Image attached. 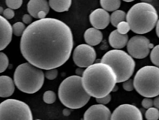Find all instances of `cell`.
Listing matches in <instances>:
<instances>
[{"instance_id":"cell-39","label":"cell","mask_w":159,"mask_h":120,"mask_svg":"<svg viewBox=\"0 0 159 120\" xmlns=\"http://www.w3.org/2000/svg\"><path fill=\"white\" fill-rule=\"evenodd\" d=\"M3 8L2 7H0V15L1 14H3Z\"/></svg>"},{"instance_id":"cell-32","label":"cell","mask_w":159,"mask_h":120,"mask_svg":"<svg viewBox=\"0 0 159 120\" xmlns=\"http://www.w3.org/2000/svg\"><path fill=\"white\" fill-rule=\"evenodd\" d=\"M142 104L143 107L146 108V109H148L153 107L154 103H153V100L150 99V98L146 97L142 101Z\"/></svg>"},{"instance_id":"cell-11","label":"cell","mask_w":159,"mask_h":120,"mask_svg":"<svg viewBox=\"0 0 159 120\" xmlns=\"http://www.w3.org/2000/svg\"><path fill=\"white\" fill-rule=\"evenodd\" d=\"M111 120H143V115L135 106L125 104L115 109L111 115Z\"/></svg>"},{"instance_id":"cell-15","label":"cell","mask_w":159,"mask_h":120,"mask_svg":"<svg viewBox=\"0 0 159 120\" xmlns=\"http://www.w3.org/2000/svg\"><path fill=\"white\" fill-rule=\"evenodd\" d=\"M28 11L31 16L37 18V15L42 11L48 13L49 5L46 0H30L27 5Z\"/></svg>"},{"instance_id":"cell-30","label":"cell","mask_w":159,"mask_h":120,"mask_svg":"<svg viewBox=\"0 0 159 120\" xmlns=\"http://www.w3.org/2000/svg\"><path fill=\"white\" fill-rule=\"evenodd\" d=\"M123 82L122 86L124 90L127 91H132L133 90L134 88L133 80L129 79Z\"/></svg>"},{"instance_id":"cell-19","label":"cell","mask_w":159,"mask_h":120,"mask_svg":"<svg viewBox=\"0 0 159 120\" xmlns=\"http://www.w3.org/2000/svg\"><path fill=\"white\" fill-rule=\"evenodd\" d=\"M72 0H49L50 7L56 12L68 11L71 5Z\"/></svg>"},{"instance_id":"cell-4","label":"cell","mask_w":159,"mask_h":120,"mask_svg":"<svg viewBox=\"0 0 159 120\" xmlns=\"http://www.w3.org/2000/svg\"><path fill=\"white\" fill-rule=\"evenodd\" d=\"M58 96L61 103L70 109H79L88 104L91 96L83 88L81 76H72L60 85Z\"/></svg>"},{"instance_id":"cell-41","label":"cell","mask_w":159,"mask_h":120,"mask_svg":"<svg viewBox=\"0 0 159 120\" xmlns=\"http://www.w3.org/2000/svg\"><path fill=\"white\" fill-rule=\"evenodd\" d=\"M40 120V119H36V120Z\"/></svg>"},{"instance_id":"cell-7","label":"cell","mask_w":159,"mask_h":120,"mask_svg":"<svg viewBox=\"0 0 159 120\" xmlns=\"http://www.w3.org/2000/svg\"><path fill=\"white\" fill-rule=\"evenodd\" d=\"M136 91L142 96L148 98L159 95V67L146 66L140 68L134 79Z\"/></svg>"},{"instance_id":"cell-37","label":"cell","mask_w":159,"mask_h":120,"mask_svg":"<svg viewBox=\"0 0 159 120\" xmlns=\"http://www.w3.org/2000/svg\"><path fill=\"white\" fill-rule=\"evenodd\" d=\"M156 32H157L158 37L159 38V20L157 22V27H156Z\"/></svg>"},{"instance_id":"cell-8","label":"cell","mask_w":159,"mask_h":120,"mask_svg":"<svg viewBox=\"0 0 159 120\" xmlns=\"http://www.w3.org/2000/svg\"><path fill=\"white\" fill-rule=\"evenodd\" d=\"M0 120H33L28 104L19 100L9 99L0 104Z\"/></svg>"},{"instance_id":"cell-16","label":"cell","mask_w":159,"mask_h":120,"mask_svg":"<svg viewBox=\"0 0 159 120\" xmlns=\"http://www.w3.org/2000/svg\"><path fill=\"white\" fill-rule=\"evenodd\" d=\"M129 36L127 34L122 35L115 30L110 33L109 43L110 46L116 49H121L126 46L128 43Z\"/></svg>"},{"instance_id":"cell-34","label":"cell","mask_w":159,"mask_h":120,"mask_svg":"<svg viewBox=\"0 0 159 120\" xmlns=\"http://www.w3.org/2000/svg\"><path fill=\"white\" fill-rule=\"evenodd\" d=\"M32 16L29 14H25L22 17V21L23 22L26 24H30L32 21Z\"/></svg>"},{"instance_id":"cell-14","label":"cell","mask_w":159,"mask_h":120,"mask_svg":"<svg viewBox=\"0 0 159 120\" xmlns=\"http://www.w3.org/2000/svg\"><path fill=\"white\" fill-rule=\"evenodd\" d=\"M13 29L9 21L0 15V51L4 49L11 42Z\"/></svg>"},{"instance_id":"cell-17","label":"cell","mask_w":159,"mask_h":120,"mask_svg":"<svg viewBox=\"0 0 159 120\" xmlns=\"http://www.w3.org/2000/svg\"><path fill=\"white\" fill-rule=\"evenodd\" d=\"M15 90L14 82L10 77L0 76V97H9L13 94Z\"/></svg>"},{"instance_id":"cell-38","label":"cell","mask_w":159,"mask_h":120,"mask_svg":"<svg viewBox=\"0 0 159 120\" xmlns=\"http://www.w3.org/2000/svg\"><path fill=\"white\" fill-rule=\"evenodd\" d=\"M142 2L150 4V3L152 2L153 0H140Z\"/></svg>"},{"instance_id":"cell-24","label":"cell","mask_w":159,"mask_h":120,"mask_svg":"<svg viewBox=\"0 0 159 120\" xmlns=\"http://www.w3.org/2000/svg\"><path fill=\"white\" fill-rule=\"evenodd\" d=\"M13 33L16 36H20L22 35L26 29L25 25L21 22H17L15 23L12 26Z\"/></svg>"},{"instance_id":"cell-35","label":"cell","mask_w":159,"mask_h":120,"mask_svg":"<svg viewBox=\"0 0 159 120\" xmlns=\"http://www.w3.org/2000/svg\"><path fill=\"white\" fill-rule=\"evenodd\" d=\"M153 103H154V105L155 108L159 110V95L156 96L153 101Z\"/></svg>"},{"instance_id":"cell-20","label":"cell","mask_w":159,"mask_h":120,"mask_svg":"<svg viewBox=\"0 0 159 120\" xmlns=\"http://www.w3.org/2000/svg\"><path fill=\"white\" fill-rule=\"evenodd\" d=\"M101 6L104 10L109 12L117 10L120 6V0H100Z\"/></svg>"},{"instance_id":"cell-23","label":"cell","mask_w":159,"mask_h":120,"mask_svg":"<svg viewBox=\"0 0 159 120\" xmlns=\"http://www.w3.org/2000/svg\"><path fill=\"white\" fill-rule=\"evenodd\" d=\"M43 99L46 104H53L56 102L57 99V95L53 91H47L44 93Z\"/></svg>"},{"instance_id":"cell-6","label":"cell","mask_w":159,"mask_h":120,"mask_svg":"<svg viewBox=\"0 0 159 120\" xmlns=\"http://www.w3.org/2000/svg\"><path fill=\"white\" fill-rule=\"evenodd\" d=\"M101 62L106 64L113 69L116 76L117 83L130 79L134 71L135 63L130 55L123 50L114 49L107 52Z\"/></svg>"},{"instance_id":"cell-36","label":"cell","mask_w":159,"mask_h":120,"mask_svg":"<svg viewBox=\"0 0 159 120\" xmlns=\"http://www.w3.org/2000/svg\"><path fill=\"white\" fill-rule=\"evenodd\" d=\"M70 110L69 109H67V108H66V109H64V110H63V114L64 116H70Z\"/></svg>"},{"instance_id":"cell-10","label":"cell","mask_w":159,"mask_h":120,"mask_svg":"<svg viewBox=\"0 0 159 120\" xmlns=\"http://www.w3.org/2000/svg\"><path fill=\"white\" fill-rule=\"evenodd\" d=\"M74 62L80 67H89L93 64L96 58L95 49L88 44H80L76 47L73 52Z\"/></svg>"},{"instance_id":"cell-9","label":"cell","mask_w":159,"mask_h":120,"mask_svg":"<svg viewBox=\"0 0 159 120\" xmlns=\"http://www.w3.org/2000/svg\"><path fill=\"white\" fill-rule=\"evenodd\" d=\"M154 46L145 36L135 35L128 41L127 50L132 58L141 59L148 57L150 49L153 48Z\"/></svg>"},{"instance_id":"cell-27","label":"cell","mask_w":159,"mask_h":120,"mask_svg":"<svg viewBox=\"0 0 159 120\" xmlns=\"http://www.w3.org/2000/svg\"><path fill=\"white\" fill-rule=\"evenodd\" d=\"M119 33L122 35L127 34L131 30L129 24L127 21H123L120 22L117 26Z\"/></svg>"},{"instance_id":"cell-21","label":"cell","mask_w":159,"mask_h":120,"mask_svg":"<svg viewBox=\"0 0 159 120\" xmlns=\"http://www.w3.org/2000/svg\"><path fill=\"white\" fill-rule=\"evenodd\" d=\"M126 19V14L124 11L121 10H116L111 14L110 21L113 26L117 27L120 22L125 21Z\"/></svg>"},{"instance_id":"cell-22","label":"cell","mask_w":159,"mask_h":120,"mask_svg":"<svg viewBox=\"0 0 159 120\" xmlns=\"http://www.w3.org/2000/svg\"><path fill=\"white\" fill-rule=\"evenodd\" d=\"M145 118L147 120H158L159 119V110L156 108H151L147 110Z\"/></svg>"},{"instance_id":"cell-18","label":"cell","mask_w":159,"mask_h":120,"mask_svg":"<svg viewBox=\"0 0 159 120\" xmlns=\"http://www.w3.org/2000/svg\"><path fill=\"white\" fill-rule=\"evenodd\" d=\"M103 35L102 32L94 28L88 29L84 34L85 42L90 46H96L102 41Z\"/></svg>"},{"instance_id":"cell-33","label":"cell","mask_w":159,"mask_h":120,"mask_svg":"<svg viewBox=\"0 0 159 120\" xmlns=\"http://www.w3.org/2000/svg\"><path fill=\"white\" fill-rule=\"evenodd\" d=\"M3 15L6 19H11L15 16V13L13 9L8 8L4 10Z\"/></svg>"},{"instance_id":"cell-25","label":"cell","mask_w":159,"mask_h":120,"mask_svg":"<svg viewBox=\"0 0 159 120\" xmlns=\"http://www.w3.org/2000/svg\"><path fill=\"white\" fill-rule=\"evenodd\" d=\"M150 59L155 65L159 67V45L153 48L150 54Z\"/></svg>"},{"instance_id":"cell-40","label":"cell","mask_w":159,"mask_h":120,"mask_svg":"<svg viewBox=\"0 0 159 120\" xmlns=\"http://www.w3.org/2000/svg\"><path fill=\"white\" fill-rule=\"evenodd\" d=\"M123 1H124V2H133L134 0H123Z\"/></svg>"},{"instance_id":"cell-12","label":"cell","mask_w":159,"mask_h":120,"mask_svg":"<svg viewBox=\"0 0 159 120\" xmlns=\"http://www.w3.org/2000/svg\"><path fill=\"white\" fill-rule=\"evenodd\" d=\"M111 111L103 105H93L84 113L83 120H111Z\"/></svg>"},{"instance_id":"cell-2","label":"cell","mask_w":159,"mask_h":120,"mask_svg":"<svg viewBox=\"0 0 159 120\" xmlns=\"http://www.w3.org/2000/svg\"><path fill=\"white\" fill-rule=\"evenodd\" d=\"M81 80L86 92L95 98L110 94L117 83L116 76L112 68L101 62L87 67L83 72Z\"/></svg>"},{"instance_id":"cell-26","label":"cell","mask_w":159,"mask_h":120,"mask_svg":"<svg viewBox=\"0 0 159 120\" xmlns=\"http://www.w3.org/2000/svg\"><path fill=\"white\" fill-rule=\"evenodd\" d=\"M9 64V60L4 53L0 52V73L5 71Z\"/></svg>"},{"instance_id":"cell-1","label":"cell","mask_w":159,"mask_h":120,"mask_svg":"<svg viewBox=\"0 0 159 120\" xmlns=\"http://www.w3.org/2000/svg\"><path fill=\"white\" fill-rule=\"evenodd\" d=\"M70 27L57 19L45 18L34 21L25 29L20 49L29 63L42 69L57 68L70 58L73 48Z\"/></svg>"},{"instance_id":"cell-29","label":"cell","mask_w":159,"mask_h":120,"mask_svg":"<svg viewBox=\"0 0 159 120\" xmlns=\"http://www.w3.org/2000/svg\"><path fill=\"white\" fill-rule=\"evenodd\" d=\"M58 71L57 68L48 69L45 73L46 78L49 80H55L57 77Z\"/></svg>"},{"instance_id":"cell-28","label":"cell","mask_w":159,"mask_h":120,"mask_svg":"<svg viewBox=\"0 0 159 120\" xmlns=\"http://www.w3.org/2000/svg\"><path fill=\"white\" fill-rule=\"evenodd\" d=\"M23 0H6V3L9 8L17 9L21 6Z\"/></svg>"},{"instance_id":"cell-31","label":"cell","mask_w":159,"mask_h":120,"mask_svg":"<svg viewBox=\"0 0 159 120\" xmlns=\"http://www.w3.org/2000/svg\"><path fill=\"white\" fill-rule=\"evenodd\" d=\"M111 100V96L110 94L102 98H96V102L98 103V104L103 105H105L110 103Z\"/></svg>"},{"instance_id":"cell-5","label":"cell","mask_w":159,"mask_h":120,"mask_svg":"<svg viewBox=\"0 0 159 120\" xmlns=\"http://www.w3.org/2000/svg\"><path fill=\"white\" fill-rule=\"evenodd\" d=\"M45 75L41 68L29 62L21 64L17 67L14 75L17 88L22 92L32 94L43 87Z\"/></svg>"},{"instance_id":"cell-3","label":"cell","mask_w":159,"mask_h":120,"mask_svg":"<svg viewBox=\"0 0 159 120\" xmlns=\"http://www.w3.org/2000/svg\"><path fill=\"white\" fill-rule=\"evenodd\" d=\"M158 19L157 10L152 5L138 3L133 6L126 15L131 30L137 34H144L153 30Z\"/></svg>"},{"instance_id":"cell-42","label":"cell","mask_w":159,"mask_h":120,"mask_svg":"<svg viewBox=\"0 0 159 120\" xmlns=\"http://www.w3.org/2000/svg\"><path fill=\"white\" fill-rule=\"evenodd\" d=\"M83 120V119H82V120Z\"/></svg>"},{"instance_id":"cell-13","label":"cell","mask_w":159,"mask_h":120,"mask_svg":"<svg viewBox=\"0 0 159 120\" xmlns=\"http://www.w3.org/2000/svg\"><path fill=\"white\" fill-rule=\"evenodd\" d=\"M89 20L93 28L97 30H103L109 24L110 16L106 10L98 8L91 13Z\"/></svg>"}]
</instances>
